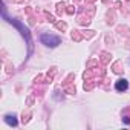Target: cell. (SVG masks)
Segmentation results:
<instances>
[{"label": "cell", "instance_id": "1", "mask_svg": "<svg viewBox=\"0 0 130 130\" xmlns=\"http://www.w3.org/2000/svg\"><path fill=\"white\" fill-rule=\"evenodd\" d=\"M40 40H41L43 44L51 46V47H55V46H58V44L61 43V38H60V37H57V35H51V34H43V35L40 37Z\"/></svg>", "mask_w": 130, "mask_h": 130}, {"label": "cell", "instance_id": "2", "mask_svg": "<svg viewBox=\"0 0 130 130\" xmlns=\"http://www.w3.org/2000/svg\"><path fill=\"white\" fill-rule=\"evenodd\" d=\"M9 23H12L15 28H19L20 29V32H22V35L28 40V44H29V52H31V44H32V41H31V35H29V29L26 28V26H23L20 22H17V20H8Z\"/></svg>", "mask_w": 130, "mask_h": 130}, {"label": "cell", "instance_id": "3", "mask_svg": "<svg viewBox=\"0 0 130 130\" xmlns=\"http://www.w3.org/2000/svg\"><path fill=\"white\" fill-rule=\"evenodd\" d=\"M115 87H116V90H119V92H124V90H127L128 89V81L127 80H118L116 81V84H115Z\"/></svg>", "mask_w": 130, "mask_h": 130}, {"label": "cell", "instance_id": "4", "mask_svg": "<svg viewBox=\"0 0 130 130\" xmlns=\"http://www.w3.org/2000/svg\"><path fill=\"white\" fill-rule=\"evenodd\" d=\"M5 121H6L9 125H17V119H15V116H9V115H8V116L5 118Z\"/></svg>", "mask_w": 130, "mask_h": 130}]
</instances>
